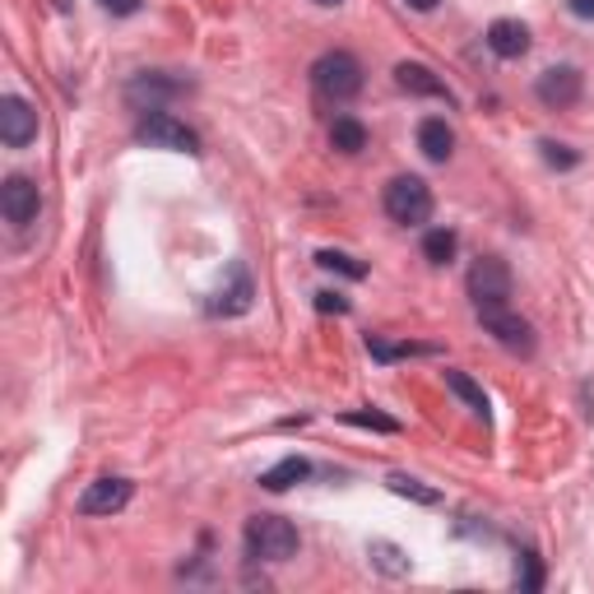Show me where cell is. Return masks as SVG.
<instances>
[{
	"label": "cell",
	"instance_id": "obj_9",
	"mask_svg": "<svg viewBox=\"0 0 594 594\" xmlns=\"http://www.w3.org/2000/svg\"><path fill=\"white\" fill-rule=\"evenodd\" d=\"M0 214H5L14 228H28L43 214V195H37V186L28 177H10L0 186Z\"/></svg>",
	"mask_w": 594,
	"mask_h": 594
},
{
	"label": "cell",
	"instance_id": "obj_14",
	"mask_svg": "<svg viewBox=\"0 0 594 594\" xmlns=\"http://www.w3.org/2000/svg\"><path fill=\"white\" fill-rule=\"evenodd\" d=\"M130 103L135 107H144V111H163L158 103L163 98H173V93H181V84L177 80H163V74H140V80H130Z\"/></svg>",
	"mask_w": 594,
	"mask_h": 594
},
{
	"label": "cell",
	"instance_id": "obj_12",
	"mask_svg": "<svg viewBox=\"0 0 594 594\" xmlns=\"http://www.w3.org/2000/svg\"><path fill=\"white\" fill-rule=\"evenodd\" d=\"M395 84H400L404 93H418V98H445V103H451V88H445V84L437 80V70L423 66V61H400V66H395Z\"/></svg>",
	"mask_w": 594,
	"mask_h": 594
},
{
	"label": "cell",
	"instance_id": "obj_23",
	"mask_svg": "<svg viewBox=\"0 0 594 594\" xmlns=\"http://www.w3.org/2000/svg\"><path fill=\"white\" fill-rule=\"evenodd\" d=\"M344 423H353V427H371V432H400V423H395V418H385V414H367V408H353V414H344Z\"/></svg>",
	"mask_w": 594,
	"mask_h": 594
},
{
	"label": "cell",
	"instance_id": "obj_24",
	"mask_svg": "<svg viewBox=\"0 0 594 594\" xmlns=\"http://www.w3.org/2000/svg\"><path fill=\"white\" fill-rule=\"evenodd\" d=\"M538 148H544V158H548L553 167H575V163H581V158H575V154H571V148H567V144H553V140H544V144H538Z\"/></svg>",
	"mask_w": 594,
	"mask_h": 594
},
{
	"label": "cell",
	"instance_id": "obj_10",
	"mask_svg": "<svg viewBox=\"0 0 594 594\" xmlns=\"http://www.w3.org/2000/svg\"><path fill=\"white\" fill-rule=\"evenodd\" d=\"M0 140L10 148H24L37 140V111L24 103V98H0Z\"/></svg>",
	"mask_w": 594,
	"mask_h": 594
},
{
	"label": "cell",
	"instance_id": "obj_18",
	"mask_svg": "<svg viewBox=\"0 0 594 594\" xmlns=\"http://www.w3.org/2000/svg\"><path fill=\"white\" fill-rule=\"evenodd\" d=\"M385 488L395 492V497H408V501H418V507H437V501H441V492H437V488H427V483L408 478V474H390V478H385Z\"/></svg>",
	"mask_w": 594,
	"mask_h": 594
},
{
	"label": "cell",
	"instance_id": "obj_26",
	"mask_svg": "<svg viewBox=\"0 0 594 594\" xmlns=\"http://www.w3.org/2000/svg\"><path fill=\"white\" fill-rule=\"evenodd\" d=\"M98 5H103L107 14H135V10L144 5V0H98Z\"/></svg>",
	"mask_w": 594,
	"mask_h": 594
},
{
	"label": "cell",
	"instance_id": "obj_25",
	"mask_svg": "<svg viewBox=\"0 0 594 594\" xmlns=\"http://www.w3.org/2000/svg\"><path fill=\"white\" fill-rule=\"evenodd\" d=\"M316 311H334V316H344L348 311V302L340 293H316Z\"/></svg>",
	"mask_w": 594,
	"mask_h": 594
},
{
	"label": "cell",
	"instance_id": "obj_5",
	"mask_svg": "<svg viewBox=\"0 0 594 594\" xmlns=\"http://www.w3.org/2000/svg\"><path fill=\"white\" fill-rule=\"evenodd\" d=\"M470 297H474V307H507L511 302V270L501 265L497 256H483L474 260V270H470Z\"/></svg>",
	"mask_w": 594,
	"mask_h": 594
},
{
	"label": "cell",
	"instance_id": "obj_21",
	"mask_svg": "<svg viewBox=\"0 0 594 594\" xmlns=\"http://www.w3.org/2000/svg\"><path fill=\"white\" fill-rule=\"evenodd\" d=\"M423 256L432 260V265H445V260L455 256V233H445V228H432L423 237Z\"/></svg>",
	"mask_w": 594,
	"mask_h": 594
},
{
	"label": "cell",
	"instance_id": "obj_8",
	"mask_svg": "<svg viewBox=\"0 0 594 594\" xmlns=\"http://www.w3.org/2000/svg\"><path fill=\"white\" fill-rule=\"evenodd\" d=\"M130 478H93L88 488L80 492V501H74V511L80 515H117L126 501H130Z\"/></svg>",
	"mask_w": 594,
	"mask_h": 594
},
{
	"label": "cell",
	"instance_id": "obj_22",
	"mask_svg": "<svg viewBox=\"0 0 594 594\" xmlns=\"http://www.w3.org/2000/svg\"><path fill=\"white\" fill-rule=\"evenodd\" d=\"M316 265L334 270V274H348V278H367V265H358V260L344 256V251H321V256H316Z\"/></svg>",
	"mask_w": 594,
	"mask_h": 594
},
{
	"label": "cell",
	"instance_id": "obj_28",
	"mask_svg": "<svg viewBox=\"0 0 594 594\" xmlns=\"http://www.w3.org/2000/svg\"><path fill=\"white\" fill-rule=\"evenodd\" d=\"M575 19H594V0H567Z\"/></svg>",
	"mask_w": 594,
	"mask_h": 594
},
{
	"label": "cell",
	"instance_id": "obj_2",
	"mask_svg": "<svg viewBox=\"0 0 594 594\" xmlns=\"http://www.w3.org/2000/svg\"><path fill=\"white\" fill-rule=\"evenodd\" d=\"M247 553L256 562H288V557H297V530L284 515H251L247 520Z\"/></svg>",
	"mask_w": 594,
	"mask_h": 594
},
{
	"label": "cell",
	"instance_id": "obj_30",
	"mask_svg": "<svg viewBox=\"0 0 594 594\" xmlns=\"http://www.w3.org/2000/svg\"><path fill=\"white\" fill-rule=\"evenodd\" d=\"M311 5H321V10H334V5H340V0H311Z\"/></svg>",
	"mask_w": 594,
	"mask_h": 594
},
{
	"label": "cell",
	"instance_id": "obj_20",
	"mask_svg": "<svg viewBox=\"0 0 594 594\" xmlns=\"http://www.w3.org/2000/svg\"><path fill=\"white\" fill-rule=\"evenodd\" d=\"M367 557H371V562H377L385 575H408V557H404L395 544H385V538H377V544L367 548Z\"/></svg>",
	"mask_w": 594,
	"mask_h": 594
},
{
	"label": "cell",
	"instance_id": "obj_15",
	"mask_svg": "<svg viewBox=\"0 0 594 594\" xmlns=\"http://www.w3.org/2000/svg\"><path fill=\"white\" fill-rule=\"evenodd\" d=\"M418 148H423V158L445 163V158H451V148H455V130L445 126L441 117H427V121L418 126Z\"/></svg>",
	"mask_w": 594,
	"mask_h": 594
},
{
	"label": "cell",
	"instance_id": "obj_16",
	"mask_svg": "<svg viewBox=\"0 0 594 594\" xmlns=\"http://www.w3.org/2000/svg\"><path fill=\"white\" fill-rule=\"evenodd\" d=\"M307 474H311V464L302 455H288V460H278L274 470L260 474V488H265V492H288L293 483H302Z\"/></svg>",
	"mask_w": 594,
	"mask_h": 594
},
{
	"label": "cell",
	"instance_id": "obj_19",
	"mask_svg": "<svg viewBox=\"0 0 594 594\" xmlns=\"http://www.w3.org/2000/svg\"><path fill=\"white\" fill-rule=\"evenodd\" d=\"M445 385H451L455 395H460L464 404H470L478 418H488V395H483V385H478L474 377H464V371H445Z\"/></svg>",
	"mask_w": 594,
	"mask_h": 594
},
{
	"label": "cell",
	"instance_id": "obj_13",
	"mask_svg": "<svg viewBox=\"0 0 594 594\" xmlns=\"http://www.w3.org/2000/svg\"><path fill=\"white\" fill-rule=\"evenodd\" d=\"M488 47H492V56H501V61H520V56L530 51V28L520 24V19H497V24L488 28Z\"/></svg>",
	"mask_w": 594,
	"mask_h": 594
},
{
	"label": "cell",
	"instance_id": "obj_1",
	"mask_svg": "<svg viewBox=\"0 0 594 594\" xmlns=\"http://www.w3.org/2000/svg\"><path fill=\"white\" fill-rule=\"evenodd\" d=\"M311 84H316V93H321V98H330V103L358 98V93H363V66H358V56L325 51L321 61L311 66Z\"/></svg>",
	"mask_w": 594,
	"mask_h": 594
},
{
	"label": "cell",
	"instance_id": "obj_6",
	"mask_svg": "<svg viewBox=\"0 0 594 594\" xmlns=\"http://www.w3.org/2000/svg\"><path fill=\"white\" fill-rule=\"evenodd\" d=\"M478 321L507 353H534V325L525 316H515L511 307H483Z\"/></svg>",
	"mask_w": 594,
	"mask_h": 594
},
{
	"label": "cell",
	"instance_id": "obj_4",
	"mask_svg": "<svg viewBox=\"0 0 594 594\" xmlns=\"http://www.w3.org/2000/svg\"><path fill=\"white\" fill-rule=\"evenodd\" d=\"M135 140L148 148H181V154H195L200 148V135L191 126H181L173 111H144L135 126Z\"/></svg>",
	"mask_w": 594,
	"mask_h": 594
},
{
	"label": "cell",
	"instance_id": "obj_7",
	"mask_svg": "<svg viewBox=\"0 0 594 594\" xmlns=\"http://www.w3.org/2000/svg\"><path fill=\"white\" fill-rule=\"evenodd\" d=\"M581 88H585V80H581V70H575V66H553V70L538 74V84H534L538 103L553 107V111L581 103Z\"/></svg>",
	"mask_w": 594,
	"mask_h": 594
},
{
	"label": "cell",
	"instance_id": "obj_3",
	"mask_svg": "<svg viewBox=\"0 0 594 594\" xmlns=\"http://www.w3.org/2000/svg\"><path fill=\"white\" fill-rule=\"evenodd\" d=\"M385 214L414 228V223H427L432 218V191H427L423 177H395L385 186Z\"/></svg>",
	"mask_w": 594,
	"mask_h": 594
},
{
	"label": "cell",
	"instance_id": "obj_29",
	"mask_svg": "<svg viewBox=\"0 0 594 594\" xmlns=\"http://www.w3.org/2000/svg\"><path fill=\"white\" fill-rule=\"evenodd\" d=\"M408 10H418V14H427V10H437V0H408Z\"/></svg>",
	"mask_w": 594,
	"mask_h": 594
},
{
	"label": "cell",
	"instance_id": "obj_11",
	"mask_svg": "<svg viewBox=\"0 0 594 594\" xmlns=\"http://www.w3.org/2000/svg\"><path fill=\"white\" fill-rule=\"evenodd\" d=\"M251 297H256V288H251L247 265H228V284L214 288L210 311L214 316H241V311H251Z\"/></svg>",
	"mask_w": 594,
	"mask_h": 594
},
{
	"label": "cell",
	"instance_id": "obj_27",
	"mask_svg": "<svg viewBox=\"0 0 594 594\" xmlns=\"http://www.w3.org/2000/svg\"><path fill=\"white\" fill-rule=\"evenodd\" d=\"M520 585H525V590H538V567H534V557H525V575H520Z\"/></svg>",
	"mask_w": 594,
	"mask_h": 594
},
{
	"label": "cell",
	"instance_id": "obj_17",
	"mask_svg": "<svg viewBox=\"0 0 594 594\" xmlns=\"http://www.w3.org/2000/svg\"><path fill=\"white\" fill-rule=\"evenodd\" d=\"M330 144L340 148V154H363V148H367V126L353 121V117H334V126H330Z\"/></svg>",
	"mask_w": 594,
	"mask_h": 594
}]
</instances>
